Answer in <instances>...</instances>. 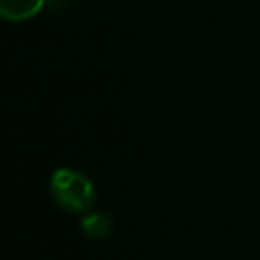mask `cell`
I'll list each match as a JSON object with an SVG mask.
<instances>
[{
  "instance_id": "cell-1",
  "label": "cell",
  "mask_w": 260,
  "mask_h": 260,
  "mask_svg": "<svg viewBox=\"0 0 260 260\" xmlns=\"http://www.w3.org/2000/svg\"><path fill=\"white\" fill-rule=\"evenodd\" d=\"M51 197L71 213H83L93 203V185L91 181L73 169H57L49 181Z\"/></svg>"
},
{
  "instance_id": "cell-2",
  "label": "cell",
  "mask_w": 260,
  "mask_h": 260,
  "mask_svg": "<svg viewBox=\"0 0 260 260\" xmlns=\"http://www.w3.org/2000/svg\"><path fill=\"white\" fill-rule=\"evenodd\" d=\"M45 0H0V14L8 20H28L41 12Z\"/></svg>"
},
{
  "instance_id": "cell-3",
  "label": "cell",
  "mask_w": 260,
  "mask_h": 260,
  "mask_svg": "<svg viewBox=\"0 0 260 260\" xmlns=\"http://www.w3.org/2000/svg\"><path fill=\"white\" fill-rule=\"evenodd\" d=\"M81 230L89 238H106L112 230V221L106 213H91L81 219Z\"/></svg>"
}]
</instances>
